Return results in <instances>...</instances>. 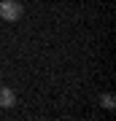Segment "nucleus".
<instances>
[{
	"mask_svg": "<svg viewBox=\"0 0 116 121\" xmlns=\"http://www.w3.org/2000/svg\"><path fill=\"white\" fill-rule=\"evenodd\" d=\"M24 8H22L19 0H0V19H5V22H19Z\"/></svg>",
	"mask_w": 116,
	"mask_h": 121,
	"instance_id": "f257e3e1",
	"label": "nucleus"
},
{
	"mask_svg": "<svg viewBox=\"0 0 116 121\" xmlns=\"http://www.w3.org/2000/svg\"><path fill=\"white\" fill-rule=\"evenodd\" d=\"M14 105H16V94H14V89L0 86V108H14Z\"/></svg>",
	"mask_w": 116,
	"mask_h": 121,
	"instance_id": "f03ea898",
	"label": "nucleus"
},
{
	"mask_svg": "<svg viewBox=\"0 0 116 121\" xmlns=\"http://www.w3.org/2000/svg\"><path fill=\"white\" fill-rule=\"evenodd\" d=\"M100 105H103L105 110H113V108H116V99H113V94H111V91H105V94L100 97Z\"/></svg>",
	"mask_w": 116,
	"mask_h": 121,
	"instance_id": "7ed1b4c3",
	"label": "nucleus"
},
{
	"mask_svg": "<svg viewBox=\"0 0 116 121\" xmlns=\"http://www.w3.org/2000/svg\"><path fill=\"white\" fill-rule=\"evenodd\" d=\"M0 78H3V73H0Z\"/></svg>",
	"mask_w": 116,
	"mask_h": 121,
	"instance_id": "20e7f679",
	"label": "nucleus"
}]
</instances>
